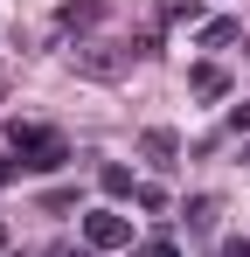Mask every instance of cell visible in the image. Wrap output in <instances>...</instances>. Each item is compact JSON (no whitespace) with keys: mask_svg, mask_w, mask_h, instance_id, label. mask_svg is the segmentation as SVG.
I'll use <instances>...</instances> for the list:
<instances>
[{"mask_svg":"<svg viewBox=\"0 0 250 257\" xmlns=\"http://www.w3.org/2000/svg\"><path fill=\"white\" fill-rule=\"evenodd\" d=\"M7 146L21 153V167H28V174H56L63 160H70V146H63V132H49V125H21V118L7 125Z\"/></svg>","mask_w":250,"mask_h":257,"instance_id":"obj_1","label":"cell"},{"mask_svg":"<svg viewBox=\"0 0 250 257\" xmlns=\"http://www.w3.org/2000/svg\"><path fill=\"white\" fill-rule=\"evenodd\" d=\"M125 70H132V49H111V42H83L77 49V77H90V84H118Z\"/></svg>","mask_w":250,"mask_h":257,"instance_id":"obj_2","label":"cell"},{"mask_svg":"<svg viewBox=\"0 0 250 257\" xmlns=\"http://www.w3.org/2000/svg\"><path fill=\"white\" fill-rule=\"evenodd\" d=\"M83 243H90V250H125V243H132V222H125L118 209H90L83 215Z\"/></svg>","mask_w":250,"mask_h":257,"instance_id":"obj_3","label":"cell"},{"mask_svg":"<svg viewBox=\"0 0 250 257\" xmlns=\"http://www.w3.org/2000/svg\"><path fill=\"white\" fill-rule=\"evenodd\" d=\"M188 90H195L202 104H215V97L229 90V70H222V63H195V70H188Z\"/></svg>","mask_w":250,"mask_h":257,"instance_id":"obj_4","label":"cell"},{"mask_svg":"<svg viewBox=\"0 0 250 257\" xmlns=\"http://www.w3.org/2000/svg\"><path fill=\"white\" fill-rule=\"evenodd\" d=\"M97 188H104L111 202H125V195H139V181H132V167H118V160H104V167H97Z\"/></svg>","mask_w":250,"mask_h":257,"instance_id":"obj_5","label":"cell"},{"mask_svg":"<svg viewBox=\"0 0 250 257\" xmlns=\"http://www.w3.org/2000/svg\"><path fill=\"white\" fill-rule=\"evenodd\" d=\"M104 14H111V0H63V28H90Z\"/></svg>","mask_w":250,"mask_h":257,"instance_id":"obj_6","label":"cell"},{"mask_svg":"<svg viewBox=\"0 0 250 257\" xmlns=\"http://www.w3.org/2000/svg\"><path fill=\"white\" fill-rule=\"evenodd\" d=\"M139 146H146V153H153L160 167H174V153H181V139H174V132H167V125H153V132H146V139H139Z\"/></svg>","mask_w":250,"mask_h":257,"instance_id":"obj_7","label":"cell"},{"mask_svg":"<svg viewBox=\"0 0 250 257\" xmlns=\"http://www.w3.org/2000/svg\"><path fill=\"white\" fill-rule=\"evenodd\" d=\"M188 229H195V236L215 229V195H195V202H188Z\"/></svg>","mask_w":250,"mask_h":257,"instance_id":"obj_8","label":"cell"},{"mask_svg":"<svg viewBox=\"0 0 250 257\" xmlns=\"http://www.w3.org/2000/svg\"><path fill=\"white\" fill-rule=\"evenodd\" d=\"M236 35H243L236 21H208V28H202V49H222V42H236Z\"/></svg>","mask_w":250,"mask_h":257,"instance_id":"obj_9","label":"cell"},{"mask_svg":"<svg viewBox=\"0 0 250 257\" xmlns=\"http://www.w3.org/2000/svg\"><path fill=\"white\" fill-rule=\"evenodd\" d=\"M202 0H160V21H195Z\"/></svg>","mask_w":250,"mask_h":257,"instance_id":"obj_10","label":"cell"},{"mask_svg":"<svg viewBox=\"0 0 250 257\" xmlns=\"http://www.w3.org/2000/svg\"><path fill=\"white\" fill-rule=\"evenodd\" d=\"M132 257H174V236H153V243H139Z\"/></svg>","mask_w":250,"mask_h":257,"instance_id":"obj_11","label":"cell"},{"mask_svg":"<svg viewBox=\"0 0 250 257\" xmlns=\"http://www.w3.org/2000/svg\"><path fill=\"white\" fill-rule=\"evenodd\" d=\"M229 132H250V104H236V111H229Z\"/></svg>","mask_w":250,"mask_h":257,"instance_id":"obj_12","label":"cell"},{"mask_svg":"<svg viewBox=\"0 0 250 257\" xmlns=\"http://www.w3.org/2000/svg\"><path fill=\"white\" fill-rule=\"evenodd\" d=\"M222 257H250V236H229V243H222Z\"/></svg>","mask_w":250,"mask_h":257,"instance_id":"obj_13","label":"cell"},{"mask_svg":"<svg viewBox=\"0 0 250 257\" xmlns=\"http://www.w3.org/2000/svg\"><path fill=\"white\" fill-rule=\"evenodd\" d=\"M7 181H14V160H0V188H7Z\"/></svg>","mask_w":250,"mask_h":257,"instance_id":"obj_14","label":"cell"},{"mask_svg":"<svg viewBox=\"0 0 250 257\" xmlns=\"http://www.w3.org/2000/svg\"><path fill=\"white\" fill-rule=\"evenodd\" d=\"M0 250H7V222H0Z\"/></svg>","mask_w":250,"mask_h":257,"instance_id":"obj_15","label":"cell"},{"mask_svg":"<svg viewBox=\"0 0 250 257\" xmlns=\"http://www.w3.org/2000/svg\"><path fill=\"white\" fill-rule=\"evenodd\" d=\"M243 160H250V146H243Z\"/></svg>","mask_w":250,"mask_h":257,"instance_id":"obj_16","label":"cell"}]
</instances>
